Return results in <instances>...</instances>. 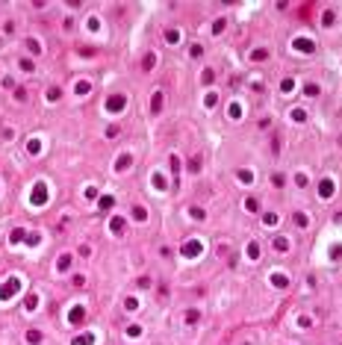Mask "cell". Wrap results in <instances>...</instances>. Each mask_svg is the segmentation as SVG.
<instances>
[{
	"label": "cell",
	"mask_w": 342,
	"mask_h": 345,
	"mask_svg": "<svg viewBox=\"0 0 342 345\" xmlns=\"http://www.w3.org/2000/svg\"><path fill=\"white\" fill-rule=\"evenodd\" d=\"M304 95H313V98H316V95H319V86H316V83H310L307 89H304Z\"/></svg>",
	"instance_id": "cell-1"
},
{
	"label": "cell",
	"mask_w": 342,
	"mask_h": 345,
	"mask_svg": "<svg viewBox=\"0 0 342 345\" xmlns=\"http://www.w3.org/2000/svg\"><path fill=\"white\" fill-rule=\"evenodd\" d=\"M21 71H35V68H33V62H27V59H21Z\"/></svg>",
	"instance_id": "cell-2"
}]
</instances>
